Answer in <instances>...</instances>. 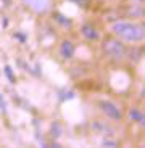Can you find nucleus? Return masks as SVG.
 I'll list each match as a JSON object with an SVG mask.
<instances>
[{
    "mask_svg": "<svg viewBox=\"0 0 145 148\" xmlns=\"http://www.w3.org/2000/svg\"><path fill=\"white\" fill-rule=\"evenodd\" d=\"M113 32L124 40L129 42H140L144 39V26L132 24V23H116L113 26Z\"/></svg>",
    "mask_w": 145,
    "mask_h": 148,
    "instance_id": "f257e3e1",
    "label": "nucleus"
},
{
    "mask_svg": "<svg viewBox=\"0 0 145 148\" xmlns=\"http://www.w3.org/2000/svg\"><path fill=\"white\" fill-rule=\"evenodd\" d=\"M103 52L111 60L119 61V60H123L124 55H126V47L119 40H116V39H108L103 44Z\"/></svg>",
    "mask_w": 145,
    "mask_h": 148,
    "instance_id": "f03ea898",
    "label": "nucleus"
},
{
    "mask_svg": "<svg viewBox=\"0 0 145 148\" xmlns=\"http://www.w3.org/2000/svg\"><path fill=\"white\" fill-rule=\"evenodd\" d=\"M100 110L103 111L108 118L116 119V121H121V119H123V113H121V110H119L115 103H111V101H100Z\"/></svg>",
    "mask_w": 145,
    "mask_h": 148,
    "instance_id": "7ed1b4c3",
    "label": "nucleus"
},
{
    "mask_svg": "<svg viewBox=\"0 0 145 148\" xmlns=\"http://www.w3.org/2000/svg\"><path fill=\"white\" fill-rule=\"evenodd\" d=\"M24 3L29 8H32L34 11L44 13V11L48 10V7H50V0H24Z\"/></svg>",
    "mask_w": 145,
    "mask_h": 148,
    "instance_id": "20e7f679",
    "label": "nucleus"
},
{
    "mask_svg": "<svg viewBox=\"0 0 145 148\" xmlns=\"http://www.w3.org/2000/svg\"><path fill=\"white\" fill-rule=\"evenodd\" d=\"M60 55L63 56V58H71V56L74 55V45H73V42L65 40L61 44V47H60Z\"/></svg>",
    "mask_w": 145,
    "mask_h": 148,
    "instance_id": "39448f33",
    "label": "nucleus"
},
{
    "mask_svg": "<svg viewBox=\"0 0 145 148\" xmlns=\"http://www.w3.org/2000/svg\"><path fill=\"white\" fill-rule=\"evenodd\" d=\"M82 36L86 37V39H89V40H97V39H98L97 31L93 29L90 24H84V26H82Z\"/></svg>",
    "mask_w": 145,
    "mask_h": 148,
    "instance_id": "423d86ee",
    "label": "nucleus"
},
{
    "mask_svg": "<svg viewBox=\"0 0 145 148\" xmlns=\"http://www.w3.org/2000/svg\"><path fill=\"white\" fill-rule=\"evenodd\" d=\"M129 116H131V119H134V121L140 122V124H144V121H145V119H144V114H142L139 110H135V108L129 111Z\"/></svg>",
    "mask_w": 145,
    "mask_h": 148,
    "instance_id": "0eeeda50",
    "label": "nucleus"
},
{
    "mask_svg": "<svg viewBox=\"0 0 145 148\" xmlns=\"http://www.w3.org/2000/svg\"><path fill=\"white\" fill-rule=\"evenodd\" d=\"M52 135L55 138L61 135V124H60V122H53V126H52Z\"/></svg>",
    "mask_w": 145,
    "mask_h": 148,
    "instance_id": "6e6552de",
    "label": "nucleus"
},
{
    "mask_svg": "<svg viewBox=\"0 0 145 148\" xmlns=\"http://www.w3.org/2000/svg\"><path fill=\"white\" fill-rule=\"evenodd\" d=\"M5 74L8 76L10 82H15V76H13V73H11V68L10 66H5Z\"/></svg>",
    "mask_w": 145,
    "mask_h": 148,
    "instance_id": "1a4fd4ad",
    "label": "nucleus"
},
{
    "mask_svg": "<svg viewBox=\"0 0 145 148\" xmlns=\"http://www.w3.org/2000/svg\"><path fill=\"white\" fill-rule=\"evenodd\" d=\"M0 110H2V111L7 110V105H5V100L2 98V95H0Z\"/></svg>",
    "mask_w": 145,
    "mask_h": 148,
    "instance_id": "9d476101",
    "label": "nucleus"
},
{
    "mask_svg": "<svg viewBox=\"0 0 145 148\" xmlns=\"http://www.w3.org/2000/svg\"><path fill=\"white\" fill-rule=\"evenodd\" d=\"M103 145H108V147H116V142H111V140H103Z\"/></svg>",
    "mask_w": 145,
    "mask_h": 148,
    "instance_id": "9b49d317",
    "label": "nucleus"
}]
</instances>
